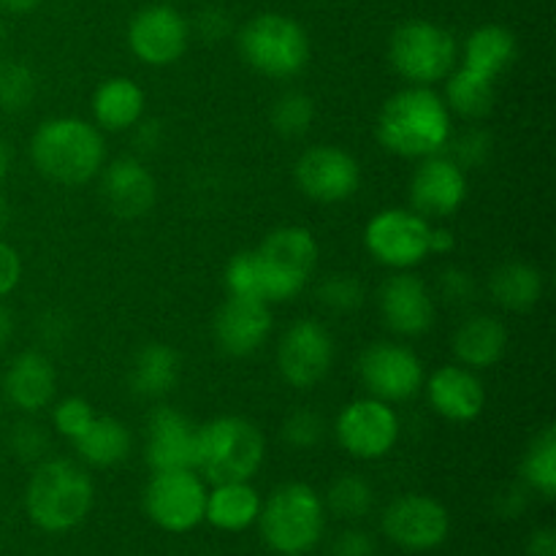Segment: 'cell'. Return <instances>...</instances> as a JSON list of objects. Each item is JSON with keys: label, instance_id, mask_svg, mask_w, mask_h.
Returning <instances> with one entry per match:
<instances>
[{"label": "cell", "instance_id": "6da1fadb", "mask_svg": "<svg viewBox=\"0 0 556 556\" xmlns=\"http://www.w3.org/2000/svg\"><path fill=\"white\" fill-rule=\"evenodd\" d=\"M451 112L432 87L407 85L380 106L375 136L380 147L396 157L438 155L451 141Z\"/></svg>", "mask_w": 556, "mask_h": 556}, {"label": "cell", "instance_id": "7a4b0ae2", "mask_svg": "<svg viewBox=\"0 0 556 556\" xmlns=\"http://www.w3.org/2000/svg\"><path fill=\"white\" fill-rule=\"evenodd\" d=\"M30 161L49 182L76 188L106 166V141L96 123L81 117L43 119L30 139Z\"/></svg>", "mask_w": 556, "mask_h": 556}, {"label": "cell", "instance_id": "3957f363", "mask_svg": "<svg viewBox=\"0 0 556 556\" xmlns=\"http://www.w3.org/2000/svg\"><path fill=\"white\" fill-rule=\"evenodd\" d=\"M96 500L90 476L71 459H47L25 489L27 519L43 532H71L87 519Z\"/></svg>", "mask_w": 556, "mask_h": 556}, {"label": "cell", "instance_id": "277c9868", "mask_svg": "<svg viewBox=\"0 0 556 556\" xmlns=\"http://www.w3.org/2000/svg\"><path fill=\"white\" fill-rule=\"evenodd\" d=\"M264 434L248 418H212L195 432V472L212 486L250 481L264 465Z\"/></svg>", "mask_w": 556, "mask_h": 556}, {"label": "cell", "instance_id": "5b68a950", "mask_svg": "<svg viewBox=\"0 0 556 556\" xmlns=\"http://www.w3.org/2000/svg\"><path fill=\"white\" fill-rule=\"evenodd\" d=\"M261 538L280 556H304L318 546L326 527V505L309 483L277 486L258 514Z\"/></svg>", "mask_w": 556, "mask_h": 556}, {"label": "cell", "instance_id": "8992f818", "mask_svg": "<svg viewBox=\"0 0 556 556\" xmlns=\"http://www.w3.org/2000/svg\"><path fill=\"white\" fill-rule=\"evenodd\" d=\"M239 54L266 79H293L309 63V38L296 20L286 14H258L237 36Z\"/></svg>", "mask_w": 556, "mask_h": 556}, {"label": "cell", "instance_id": "52a82bcc", "mask_svg": "<svg viewBox=\"0 0 556 556\" xmlns=\"http://www.w3.org/2000/svg\"><path fill=\"white\" fill-rule=\"evenodd\" d=\"M269 304H286L307 288L318 266V239L304 226H280L255 250Z\"/></svg>", "mask_w": 556, "mask_h": 556}, {"label": "cell", "instance_id": "ba28073f", "mask_svg": "<svg viewBox=\"0 0 556 556\" xmlns=\"http://www.w3.org/2000/svg\"><path fill=\"white\" fill-rule=\"evenodd\" d=\"M391 68L407 85L432 87L445 81V76L456 68L459 47L454 33L427 20L402 22L389 41Z\"/></svg>", "mask_w": 556, "mask_h": 556}, {"label": "cell", "instance_id": "9c48e42d", "mask_svg": "<svg viewBox=\"0 0 556 556\" xmlns=\"http://www.w3.org/2000/svg\"><path fill=\"white\" fill-rule=\"evenodd\" d=\"M429 231L432 223L413 210L391 206L378 212L364 228V248L375 264L402 271L429 258Z\"/></svg>", "mask_w": 556, "mask_h": 556}, {"label": "cell", "instance_id": "30bf717a", "mask_svg": "<svg viewBox=\"0 0 556 556\" xmlns=\"http://www.w3.org/2000/svg\"><path fill=\"white\" fill-rule=\"evenodd\" d=\"M400 416L394 407L375 396L348 402L334 424L340 448L362 462L383 459L400 443Z\"/></svg>", "mask_w": 556, "mask_h": 556}, {"label": "cell", "instance_id": "8fae6325", "mask_svg": "<svg viewBox=\"0 0 556 556\" xmlns=\"http://www.w3.org/2000/svg\"><path fill=\"white\" fill-rule=\"evenodd\" d=\"M206 483L195 470L152 472L144 489V510L161 530L190 532L204 521Z\"/></svg>", "mask_w": 556, "mask_h": 556}, {"label": "cell", "instance_id": "7c38bea8", "mask_svg": "<svg viewBox=\"0 0 556 556\" xmlns=\"http://www.w3.org/2000/svg\"><path fill=\"white\" fill-rule=\"evenodd\" d=\"M358 378L375 400L389 405L407 402L424 389V364L416 351L402 342H372L358 356Z\"/></svg>", "mask_w": 556, "mask_h": 556}, {"label": "cell", "instance_id": "4fadbf2b", "mask_svg": "<svg viewBox=\"0 0 556 556\" xmlns=\"http://www.w3.org/2000/svg\"><path fill=\"white\" fill-rule=\"evenodd\" d=\"M334 364V337L315 318L288 326L277 345V369L282 380L299 391H309L329 375Z\"/></svg>", "mask_w": 556, "mask_h": 556}, {"label": "cell", "instance_id": "5bb4252c", "mask_svg": "<svg viewBox=\"0 0 556 556\" xmlns=\"http://www.w3.org/2000/svg\"><path fill=\"white\" fill-rule=\"evenodd\" d=\"M296 188L318 204H342L362 188V166L348 150L334 144L309 147L293 166Z\"/></svg>", "mask_w": 556, "mask_h": 556}, {"label": "cell", "instance_id": "9a60e30c", "mask_svg": "<svg viewBox=\"0 0 556 556\" xmlns=\"http://www.w3.org/2000/svg\"><path fill=\"white\" fill-rule=\"evenodd\" d=\"M190 43V25L174 5L157 3L136 11L128 25V47L139 63L166 68L182 60Z\"/></svg>", "mask_w": 556, "mask_h": 556}, {"label": "cell", "instance_id": "2e32d148", "mask_svg": "<svg viewBox=\"0 0 556 556\" xmlns=\"http://www.w3.org/2000/svg\"><path fill=\"white\" fill-rule=\"evenodd\" d=\"M451 519L443 503L427 494L396 497L383 514V532L405 552H429L448 538Z\"/></svg>", "mask_w": 556, "mask_h": 556}, {"label": "cell", "instance_id": "e0dca14e", "mask_svg": "<svg viewBox=\"0 0 556 556\" xmlns=\"http://www.w3.org/2000/svg\"><path fill=\"white\" fill-rule=\"evenodd\" d=\"M467 201V172L448 155L421 157L410 177V204L427 220H443Z\"/></svg>", "mask_w": 556, "mask_h": 556}, {"label": "cell", "instance_id": "ac0fdd59", "mask_svg": "<svg viewBox=\"0 0 556 556\" xmlns=\"http://www.w3.org/2000/svg\"><path fill=\"white\" fill-rule=\"evenodd\" d=\"M378 309L383 324L400 337H421L434 326V299L427 280L410 269L394 271L378 291Z\"/></svg>", "mask_w": 556, "mask_h": 556}, {"label": "cell", "instance_id": "d6986e66", "mask_svg": "<svg viewBox=\"0 0 556 556\" xmlns=\"http://www.w3.org/2000/svg\"><path fill=\"white\" fill-rule=\"evenodd\" d=\"M271 309L266 302L255 299L228 296L215 315V340L226 356L244 358L258 353L271 334Z\"/></svg>", "mask_w": 556, "mask_h": 556}, {"label": "cell", "instance_id": "ffe728a7", "mask_svg": "<svg viewBox=\"0 0 556 556\" xmlns=\"http://www.w3.org/2000/svg\"><path fill=\"white\" fill-rule=\"evenodd\" d=\"M195 427L177 407L161 405L147 421V462L152 472L195 470Z\"/></svg>", "mask_w": 556, "mask_h": 556}, {"label": "cell", "instance_id": "44dd1931", "mask_svg": "<svg viewBox=\"0 0 556 556\" xmlns=\"http://www.w3.org/2000/svg\"><path fill=\"white\" fill-rule=\"evenodd\" d=\"M157 185L144 161L125 155L101 168V199L123 220H136L155 206Z\"/></svg>", "mask_w": 556, "mask_h": 556}, {"label": "cell", "instance_id": "7402d4cb", "mask_svg": "<svg viewBox=\"0 0 556 556\" xmlns=\"http://www.w3.org/2000/svg\"><path fill=\"white\" fill-rule=\"evenodd\" d=\"M424 386L432 410L451 424L476 421L486 407V389L481 378L462 364H445L434 369Z\"/></svg>", "mask_w": 556, "mask_h": 556}, {"label": "cell", "instance_id": "603a6c76", "mask_svg": "<svg viewBox=\"0 0 556 556\" xmlns=\"http://www.w3.org/2000/svg\"><path fill=\"white\" fill-rule=\"evenodd\" d=\"M58 394V369L41 351H22L11 358L3 375V402L22 413H38L49 407Z\"/></svg>", "mask_w": 556, "mask_h": 556}, {"label": "cell", "instance_id": "cb8c5ba5", "mask_svg": "<svg viewBox=\"0 0 556 556\" xmlns=\"http://www.w3.org/2000/svg\"><path fill=\"white\" fill-rule=\"evenodd\" d=\"M505 351H508V329L494 315H470L459 324L454 331V356L462 367L472 369H489L494 364L503 362Z\"/></svg>", "mask_w": 556, "mask_h": 556}, {"label": "cell", "instance_id": "d4e9b609", "mask_svg": "<svg viewBox=\"0 0 556 556\" xmlns=\"http://www.w3.org/2000/svg\"><path fill=\"white\" fill-rule=\"evenodd\" d=\"M92 123L101 130H130L147 109V96L141 90L139 81L128 79V76H109L96 87L90 98Z\"/></svg>", "mask_w": 556, "mask_h": 556}, {"label": "cell", "instance_id": "484cf974", "mask_svg": "<svg viewBox=\"0 0 556 556\" xmlns=\"http://www.w3.org/2000/svg\"><path fill=\"white\" fill-rule=\"evenodd\" d=\"M130 391L141 400H163L179 383V356L166 342H147L136 351L128 375Z\"/></svg>", "mask_w": 556, "mask_h": 556}, {"label": "cell", "instance_id": "4316f807", "mask_svg": "<svg viewBox=\"0 0 556 556\" xmlns=\"http://www.w3.org/2000/svg\"><path fill=\"white\" fill-rule=\"evenodd\" d=\"M261 497L250 481L215 483L206 492L204 519L223 532H244L258 521Z\"/></svg>", "mask_w": 556, "mask_h": 556}, {"label": "cell", "instance_id": "83f0119b", "mask_svg": "<svg viewBox=\"0 0 556 556\" xmlns=\"http://www.w3.org/2000/svg\"><path fill=\"white\" fill-rule=\"evenodd\" d=\"M516 54H519V43L508 27L481 25L467 36L465 47H462V65L500 79L514 65Z\"/></svg>", "mask_w": 556, "mask_h": 556}, {"label": "cell", "instance_id": "f1b7e54d", "mask_svg": "<svg viewBox=\"0 0 556 556\" xmlns=\"http://www.w3.org/2000/svg\"><path fill=\"white\" fill-rule=\"evenodd\" d=\"M489 293L494 304L510 313H527L543 296V275L527 261H505L489 277Z\"/></svg>", "mask_w": 556, "mask_h": 556}, {"label": "cell", "instance_id": "f546056e", "mask_svg": "<svg viewBox=\"0 0 556 556\" xmlns=\"http://www.w3.org/2000/svg\"><path fill=\"white\" fill-rule=\"evenodd\" d=\"M74 448L79 459L90 467H117L134 451V434L123 421L112 416H96V421L87 427L81 438L74 440Z\"/></svg>", "mask_w": 556, "mask_h": 556}, {"label": "cell", "instance_id": "4dcf8cb0", "mask_svg": "<svg viewBox=\"0 0 556 556\" xmlns=\"http://www.w3.org/2000/svg\"><path fill=\"white\" fill-rule=\"evenodd\" d=\"M443 101L448 112L459 114V117L483 119L492 114L494 101H497V79L459 65L445 76Z\"/></svg>", "mask_w": 556, "mask_h": 556}, {"label": "cell", "instance_id": "1f68e13d", "mask_svg": "<svg viewBox=\"0 0 556 556\" xmlns=\"http://www.w3.org/2000/svg\"><path fill=\"white\" fill-rule=\"evenodd\" d=\"M521 481L541 494L543 500H554L556 494V429L548 427L538 429L535 438L527 445L521 456Z\"/></svg>", "mask_w": 556, "mask_h": 556}, {"label": "cell", "instance_id": "d6a6232c", "mask_svg": "<svg viewBox=\"0 0 556 556\" xmlns=\"http://www.w3.org/2000/svg\"><path fill=\"white\" fill-rule=\"evenodd\" d=\"M315 101L302 90H288L271 103L269 123L282 139H302L315 123Z\"/></svg>", "mask_w": 556, "mask_h": 556}, {"label": "cell", "instance_id": "836d02e7", "mask_svg": "<svg viewBox=\"0 0 556 556\" xmlns=\"http://www.w3.org/2000/svg\"><path fill=\"white\" fill-rule=\"evenodd\" d=\"M375 492L362 476H340L326 492V508L340 519H362L372 510Z\"/></svg>", "mask_w": 556, "mask_h": 556}, {"label": "cell", "instance_id": "e575fe53", "mask_svg": "<svg viewBox=\"0 0 556 556\" xmlns=\"http://www.w3.org/2000/svg\"><path fill=\"white\" fill-rule=\"evenodd\" d=\"M38 92V79L25 63H9L0 65V109L9 114L25 112L33 103Z\"/></svg>", "mask_w": 556, "mask_h": 556}, {"label": "cell", "instance_id": "d590c367", "mask_svg": "<svg viewBox=\"0 0 556 556\" xmlns=\"http://www.w3.org/2000/svg\"><path fill=\"white\" fill-rule=\"evenodd\" d=\"M223 286H226L228 296L237 299H255V302H266L264 299V282H261L258 258L255 250H242L233 255L223 271ZM269 304V302H266Z\"/></svg>", "mask_w": 556, "mask_h": 556}, {"label": "cell", "instance_id": "8d00e7d4", "mask_svg": "<svg viewBox=\"0 0 556 556\" xmlns=\"http://www.w3.org/2000/svg\"><path fill=\"white\" fill-rule=\"evenodd\" d=\"M320 304H324L329 313L337 315H348V313H356L358 307L364 304V291L362 280L356 275H331L320 282Z\"/></svg>", "mask_w": 556, "mask_h": 556}, {"label": "cell", "instance_id": "74e56055", "mask_svg": "<svg viewBox=\"0 0 556 556\" xmlns=\"http://www.w3.org/2000/svg\"><path fill=\"white\" fill-rule=\"evenodd\" d=\"M326 434V424L324 418L318 416L315 410H293L291 416L282 421V440H286L288 448L293 451H309L324 440Z\"/></svg>", "mask_w": 556, "mask_h": 556}, {"label": "cell", "instance_id": "f35d334b", "mask_svg": "<svg viewBox=\"0 0 556 556\" xmlns=\"http://www.w3.org/2000/svg\"><path fill=\"white\" fill-rule=\"evenodd\" d=\"M92 421H96V410H92L90 402L81 400V396H65V400H60L52 410L54 429H58V434H63L65 440H71V443H74L76 438H81Z\"/></svg>", "mask_w": 556, "mask_h": 556}, {"label": "cell", "instance_id": "ab89813d", "mask_svg": "<svg viewBox=\"0 0 556 556\" xmlns=\"http://www.w3.org/2000/svg\"><path fill=\"white\" fill-rule=\"evenodd\" d=\"M494 150V139L481 128H470L459 141L454 144V161L459 163L462 168H478L492 157Z\"/></svg>", "mask_w": 556, "mask_h": 556}, {"label": "cell", "instance_id": "60d3db41", "mask_svg": "<svg viewBox=\"0 0 556 556\" xmlns=\"http://www.w3.org/2000/svg\"><path fill=\"white\" fill-rule=\"evenodd\" d=\"M476 293L478 288L470 271L456 269V266L440 271V296H443L448 304L465 307V304H470L472 299H476Z\"/></svg>", "mask_w": 556, "mask_h": 556}, {"label": "cell", "instance_id": "b9f144b4", "mask_svg": "<svg viewBox=\"0 0 556 556\" xmlns=\"http://www.w3.org/2000/svg\"><path fill=\"white\" fill-rule=\"evenodd\" d=\"M9 443H11V451L25 462L41 459L49 448L47 434H43V429L36 427V424H20V427H14Z\"/></svg>", "mask_w": 556, "mask_h": 556}, {"label": "cell", "instance_id": "7bdbcfd3", "mask_svg": "<svg viewBox=\"0 0 556 556\" xmlns=\"http://www.w3.org/2000/svg\"><path fill=\"white\" fill-rule=\"evenodd\" d=\"M22 280V258L16 248L0 239V302L16 291Z\"/></svg>", "mask_w": 556, "mask_h": 556}, {"label": "cell", "instance_id": "ee69618b", "mask_svg": "<svg viewBox=\"0 0 556 556\" xmlns=\"http://www.w3.org/2000/svg\"><path fill=\"white\" fill-rule=\"evenodd\" d=\"M195 30L204 41H223L231 33V16L223 9H206L195 20Z\"/></svg>", "mask_w": 556, "mask_h": 556}, {"label": "cell", "instance_id": "f6af8a7d", "mask_svg": "<svg viewBox=\"0 0 556 556\" xmlns=\"http://www.w3.org/2000/svg\"><path fill=\"white\" fill-rule=\"evenodd\" d=\"M334 556H375V543L367 532L348 530L337 538Z\"/></svg>", "mask_w": 556, "mask_h": 556}, {"label": "cell", "instance_id": "bcb514c9", "mask_svg": "<svg viewBox=\"0 0 556 556\" xmlns=\"http://www.w3.org/2000/svg\"><path fill=\"white\" fill-rule=\"evenodd\" d=\"M134 128H136V144H139V150H155L157 141H161V123L141 117Z\"/></svg>", "mask_w": 556, "mask_h": 556}, {"label": "cell", "instance_id": "7dc6e473", "mask_svg": "<svg viewBox=\"0 0 556 556\" xmlns=\"http://www.w3.org/2000/svg\"><path fill=\"white\" fill-rule=\"evenodd\" d=\"M456 237L448 228H432L429 231V255H448L454 253Z\"/></svg>", "mask_w": 556, "mask_h": 556}, {"label": "cell", "instance_id": "c3c4849f", "mask_svg": "<svg viewBox=\"0 0 556 556\" xmlns=\"http://www.w3.org/2000/svg\"><path fill=\"white\" fill-rule=\"evenodd\" d=\"M530 556H556V535L552 527L546 530H538L530 538Z\"/></svg>", "mask_w": 556, "mask_h": 556}, {"label": "cell", "instance_id": "681fc988", "mask_svg": "<svg viewBox=\"0 0 556 556\" xmlns=\"http://www.w3.org/2000/svg\"><path fill=\"white\" fill-rule=\"evenodd\" d=\"M14 329H16L14 313H11L9 307H3V304H0V351H3V348L11 342V337H14Z\"/></svg>", "mask_w": 556, "mask_h": 556}, {"label": "cell", "instance_id": "f907efd6", "mask_svg": "<svg viewBox=\"0 0 556 556\" xmlns=\"http://www.w3.org/2000/svg\"><path fill=\"white\" fill-rule=\"evenodd\" d=\"M41 0H0V9L9 11V14H27L33 11Z\"/></svg>", "mask_w": 556, "mask_h": 556}, {"label": "cell", "instance_id": "816d5d0a", "mask_svg": "<svg viewBox=\"0 0 556 556\" xmlns=\"http://www.w3.org/2000/svg\"><path fill=\"white\" fill-rule=\"evenodd\" d=\"M9 168H11V150H9V141L0 136V182L9 177Z\"/></svg>", "mask_w": 556, "mask_h": 556}, {"label": "cell", "instance_id": "f5cc1de1", "mask_svg": "<svg viewBox=\"0 0 556 556\" xmlns=\"http://www.w3.org/2000/svg\"><path fill=\"white\" fill-rule=\"evenodd\" d=\"M5 223H9V206H5V201L0 199V228H3Z\"/></svg>", "mask_w": 556, "mask_h": 556}, {"label": "cell", "instance_id": "db71d44e", "mask_svg": "<svg viewBox=\"0 0 556 556\" xmlns=\"http://www.w3.org/2000/svg\"><path fill=\"white\" fill-rule=\"evenodd\" d=\"M0 418H3V396H0Z\"/></svg>", "mask_w": 556, "mask_h": 556}]
</instances>
